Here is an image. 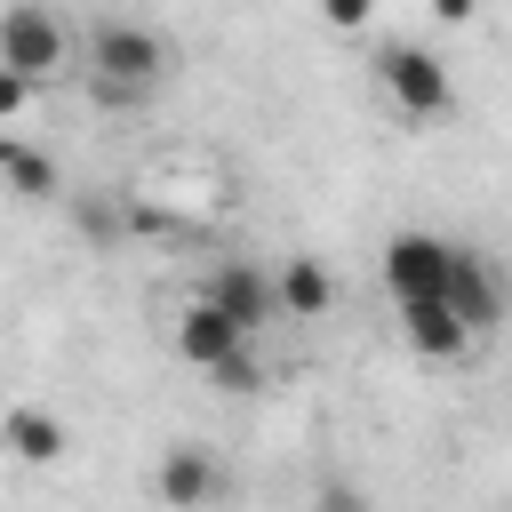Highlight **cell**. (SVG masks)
<instances>
[{"instance_id":"cell-1","label":"cell","mask_w":512,"mask_h":512,"mask_svg":"<svg viewBox=\"0 0 512 512\" xmlns=\"http://www.w3.org/2000/svg\"><path fill=\"white\" fill-rule=\"evenodd\" d=\"M168 72V40L152 24H128V16H104L88 32V88L104 104H136L152 80Z\"/></svg>"},{"instance_id":"cell-2","label":"cell","mask_w":512,"mask_h":512,"mask_svg":"<svg viewBox=\"0 0 512 512\" xmlns=\"http://www.w3.org/2000/svg\"><path fill=\"white\" fill-rule=\"evenodd\" d=\"M376 80H384V96H392L408 120H440V112L456 104L448 64H440L432 48H416V40H384V48H376Z\"/></svg>"},{"instance_id":"cell-3","label":"cell","mask_w":512,"mask_h":512,"mask_svg":"<svg viewBox=\"0 0 512 512\" xmlns=\"http://www.w3.org/2000/svg\"><path fill=\"white\" fill-rule=\"evenodd\" d=\"M64 56H72V32L48 16V8H8L0 16V72H16V80H48V72H64Z\"/></svg>"},{"instance_id":"cell-4","label":"cell","mask_w":512,"mask_h":512,"mask_svg":"<svg viewBox=\"0 0 512 512\" xmlns=\"http://www.w3.org/2000/svg\"><path fill=\"white\" fill-rule=\"evenodd\" d=\"M384 288L400 304H440L448 296V240L440 232H392L384 240Z\"/></svg>"},{"instance_id":"cell-5","label":"cell","mask_w":512,"mask_h":512,"mask_svg":"<svg viewBox=\"0 0 512 512\" xmlns=\"http://www.w3.org/2000/svg\"><path fill=\"white\" fill-rule=\"evenodd\" d=\"M440 304L464 320V336H488V328L504 320V280L488 272L480 248H448V296H440Z\"/></svg>"},{"instance_id":"cell-6","label":"cell","mask_w":512,"mask_h":512,"mask_svg":"<svg viewBox=\"0 0 512 512\" xmlns=\"http://www.w3.org/2000/svg\"><path fill=\"white\" fill-rule=\"evenodd\" d=\"M176 352H184L192 368H208V376H216V368H232V360L248 352V336H240L208 296H192V304H184V320H176Z\"/></svg>"},{"instance_id":"cell-7","label":"cell","mask_w":512,"mask_h":512,"mask_svg":"<svg viewBox=\"0 0 512 512\" xmlns=\"http://www.w3.org/2000/svg\"><path fill=\"white\" fill-rule=\"evenodd\" d=\"M152 488H160V504H168V512H200V504H216V488H224V472H216V456H208V448H192V440H176V448L160 456V472H152Z\"/></svg>"},{"instance_id":"cell-8","label":"cell","mask_w":512,"mask_h":512,"mask_svg":"<svg viewBox=\"0 0 512 512\" xmlns=\"http://www.w3.org/2000/svg\"><path fill=\"white\" fill-rule=\"evenodd\" d=\"M208 304H216V312H224V320H232L240 336H256V328H264V320L280 312V288H272V280H264L256 264H224V272L208 280Z\"/></svg>"},{"instance_id":"cell-9","label":"cell","mask_w":512,"mask_h":512,"mask_svg":"<svg viewBox=\"0 0 512 512\" xmlns=\"http://www.w3.org/2000/svg\"><path fill=\"white\" fill-rule=\"evenodd\" d=\"M0 448H8L16 464H64L72 432H64V416H48V408H8V416H0Z\"/></svg>"},{"instance_id":"cell-10","label":"cell","mask_w":512,"mask_h":512,"mask_svg":"<svg viewBox=\"0 0 512 512\" xmlns=\"http://www.w3.org/2000/svg\"><path fill=\"white\" fill-rule=\"evenodd\" d=\"M400 336H408L424 360H464V344H472L448 304H400Z\"/></svg>"},{"instance_id":"cell-11","label":"cell","mask_w":512,"mask_h":512,"mask_svg":"<svg viewBox=\"0 0 512 512\" xmlns=\"http://www.w3.org/2000/svg\"><path fill=\"white\" fill-rule=\"evenodd\" d=\"M272 288H280V312H288V320H320V312L336 304V280L320 272V256H288Z\"/></svg>"},{"instance_id":"cell-12","label":"cell","mask_w":512,"mask_h":512,"mask_svg":"<svg viewBox=\"0 0 512 512\" xmlns=\"http://www.w3.org/2000/svg\"><path fill=\"white\" fill-rule=\"evenodd\" d=\"M0 176H8L16 200H56V160L32 152V144H16V136H0Z\"/></svg>"},{"instance_id":"cell-13","label":"cell","mask_w":512,"mask_h":512,"mask_svg":"<svg viewBox=\"0 0 512 512\" xmlns=\"http://www.w3.org/2000/svg\"><path fill=\"white\" fill-rule=\"evenodd\" d=\"M72 216H80V232H88V240H120V232H128V216H120L104 192H72Z\"/></svg>"},{"instance_id":"cell-14","label":"cell","mask_w":512,"mask_h":512,"mask_svg":"<svg viewBox=\"0 0 512 512\" xmlns=\"http://www.w3.org/2000/svg\"><path fill=\"white\" fill-rule=\"evenodd\" d=\"M312 512H368V496H360L352 480H328V488L312 496Z\"/></svg>"},{"instance_id":"cell-15","label":"cell","mask_w":512,"mask_h":512,"mask_svg":"<svg viewBox=\"0 0 512 512\" xmlns=\"http://www.w3.org/2000/svg\"><path fill=\"white\" fill-rule=\"evenodd\" d=\"M32 104V80H16V72H0V120H16Z\"/></svg>"},{"instance_id":"cell-16","label":"cell","mask_w":512,"mask_h":512,"mask_svg":"<svg viewBox=\"0 0 512 512\" xmlns=\"http://www.w3.org/2000/svg\"><path fill=\"white\" fill-rule=\"evenodd\" d=\"M216 376H224V392H256V384H264V376H256V360H248V352H240V360H232V368H216Z\"/></svg>"},{"instance_id":"cell-17","label":"cell","mask_w":512,"mask_h":512,"mask_svg":"<svg viewBox=\"0 0 512 512\" xmlns=\"http://www.w3.org/2000/svg\"><path fill=\"white\" fill-rule=\"evenodd\" d=\"M328 24H336V32H360V24H368V8H360V0H336V8H328Z\"/></svg>"}]
</instances>
